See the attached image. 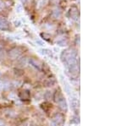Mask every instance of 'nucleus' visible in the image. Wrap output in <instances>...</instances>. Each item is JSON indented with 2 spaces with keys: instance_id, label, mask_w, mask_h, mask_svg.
Wrapping results in <instances>:
<instances>
[{
  "instance_id": "obj_23",
  "label": "nucleus",
  "mask_w": 127,
  "mask_h": 126,
  "mask_svg": "<svg viewBox=\"0 0 127 126\" xmlns=\"http://www.w3.org/2000/svg\"><path fill=\"white\" fill-rule=\"evenodd\" d=\"M3 7H4V4H3V2H2L1 0H0V9H3Z\"/></svg>"
},
{
  "instance_id": "obj_9",
  "label": "nucleus",
  "mask_w": 127,
  "mask_h": 126,
  "mask_svg": "<svg viewBox=\"0 0 127 126\" xmlns=\"http://www.w3.org/2000/svg\"><path fill=\"white\" fill-rule=\"evenodd\" d=\"M62 98H64V96H63L62 92H61L60 91H56V92L54 94V99L55 102L58 103Z\"/></svg>"
},
{
  "instance_id": "obj_6",
  "label": "nucleus",
  "mask_w": 127,
  "mask_h": 126,
  "mask_svg": "<svg viewBox=\"0 0 127 126\" xmlns=\"http://www.w3.org/2000/svg\"><path fill=\"white\" fill-rule=\"evenodd\" d=\"M58 105H59V108H60L62 111L67 112V110H68V104H67V101H66V100H65L64 97V98H62L60 101H59Z\"/></svg>"
},
{
  "instance_id": "obj_27",
  "label": "nucleus",
  "mask_w": 127,
  "mask_h": 126,
  "mask_svg": "<svg viewBox=\"0 0 127 126\" xmlns=\"http://www.w3.org/2000/svg\"><path fill=\"white\" fill-rule=\"evenodd\" d=\"M50 126H57V125H55V124H54L53 121H51V122H50Z\"/></svg>"
},
{
  "instance_id": "obj_18",
  "label": "nucleus",
  "mask_w": 127,
  "mask_h": 126,
  "mask_svg": "<svg viewBox=\"0 0 127 126\" xmlns=\"http://www.w3.org/2000/svg\"><path fill=\"white\" fill-rule=\"evenodd\" d=\"M41 36H42V37H43V39H45V40H49V39H50V35L48 34V33H42V34H41Z\"/></svg>"
},
{
  "instance_id": "obj_24",
  "label": "nucleus",
  "mask_w": 127,
  "mask_h": 126,
  "mask_svg": "<svg viewBox=\"0 0 127 126\" xmlns=\"http://www.w3.org/2000/svg\"><path fill=\"white\" fill-rule=\"evenodd\" d=\"M0 126H6L4 122H3V120H1V119H0Z\"/></svg>"
},
{
  "instance_id": "obj_15",
  "label": "nucleus",
  "mask_w": 127,
  "mask_h": 126,
  "mask_svg": "<svg viewBox=\"0 0 127 126\" xmlns=\"http://www.w3.org/2000/svg\"><path fill=\"white\" fill-rule=\"evenodd\" d=\"M53 16L55 18V19H59L61 16V12L59 11V9H56L54 11V13H53Z\"/></svg>"
},
{
  "instance_id": "obj_3",
  "label": "nucleus",
  "mask_w": 127,
  "mask_h": 126,
  "mask_svg": "<svg viewBox=\"0 0 127 126\" xmlns=\"http://www.w3.org/2000/svg\"><path fill=\"white\" fill-rule=\"evenodd\" d=\"M28 63H29V64L32 67H34L35 69H36L37 70L41 71V70H42V63H41L39 60L36 59V58H31L30 59L28 60Z\"/></svg>"
},
{
  "instance_id": "obj_7",
  "label": "nucleus",
  "mask_w": 127,
  "mask_h": 126,
  "mask_svg": "<svg viewBox=\"0 0 127 126\" xmlns=\"http://www.w3.org/2000/svg\"><path fill=\"white\" fill-rule=\"evenodd\" d=\"M28 63V59L27 58L24 57V58H18L17 60V63H16V65L19 68H24V67L26 66Z\"/></svg>"
},
{
  "instance_id": "obj_28",
  "label": "nucleus",
  "mask_w": 127,
  "mask_h": 126,
  "mask_svg": "<svg viewBox=\"0 0 127 126\" xmlns=\"http://www.w3.org/2000/svg\"><path fill=\"white\" fill-rule=\"evenodd\" d=\"M20 2H21V3H26V2H27V0H20Z\"/></svg>"
},
{
  "instance_id": "obj_1",
  "label": "nucleus",
  "mask_w": 127,
  "mask_h": 126,
  "mask_svg": "<svg viewBox=\"0 0 127 126\" xmlns=\"http://www.w3.org/2000/svg\"><path fill=\"white\" fill-rule=\"evenodd\" d=\"M22 54V50L20 48H14L9 52V57L11 59H18Z\"/></svg>"
},
{
  "instance_id": "obj_19",
  "label": "nucleus",
  "mask_w": 127,
  "mask_h": 126,
  "mask_svg": "<svg viewBox=\"0 0 127 126\" xmlns=\"http://www.w3.org/2000/svg\"><path fill=\"white\" fill-rule=\"evenodd\" d=\"M16 11H17L18 13H20V12L22 11V6L21 5H17V7H16Z\"/></svg>"
},
{
  "instance_id": "obj_8",
  "label": "nucleus",
  "mask_w": 127,
  "mask_h": 126,
  "mask_svg": "<svg viewBox=\"0 0 127 126\" xmlns=\"http://www.w3.org/2000/svg\"><path fill=\"white\" fill-rule=\"evenodd\" d=\"M9 29V23L4 19H0V30H8Z\"/></svg>"
},
{
  "instance_id": "obj_4",
  "label": "nucleus",
  "mask_w": 127,
  "mask_h": 126,
  "mask_svg": "<svg viewBox=\"0 0 127 126\" xmlns=\"http://www.w3.org/2000/svg\"><path fill=\"white\" fill-rule=\"evenodd\" d=\"M44 86L47 87H51V86H54L55 84H56V79L54 77H48L47 78L46 80H44Z\"/></svg>"
},
{
  "instance_id": "obj_26",
  "label": "nucleus",
  "mask_w": 127,
  "mask_h": 126,
  "mask_svg": "<svg viewBox=\"0 0 127 126\" xmlns=\"http://www.w3.org/2000/svg\"><path fill=\"white\" fill-rule=\"evenodd\" d=\"M3 52V51H0V61H1L2 60V58H3V52Z\"/></svg>"
},
{
  "instance_id": "obj_17",
  "label": "nucleus",
  "mask_w": 127,
  "mask_h": 126,
  "mask_svg": "<svg viewBox=\"0 0 127 126\" xmlns=\"http://www.w3.org/2000/svg\"><path fill=\"white\" fill-rule=\"evenodd\" d=\"M51 97H52V93H51V91H47V92H45V94H44L45 99H47V100H50Z\"/></svg>"
},
{
  "instance_id": "obj_21",
  "label": "nucleus",
  "mask_w": 127,
  "mask_h": 126,
  "mask_svg": "<svg viewBox=\"0 0 127 126\" xmlns=\"http://www.w3.org/2000/svg\"><path fill=\"white\" fill-rule=\"evenodd\" d=\"M3 87H4V84H3V82H2L1 80H0V91H2L3 89Z\"/></svg>"
},
{
  "instance_id": "obj_11",
  "label": "nucleus",
  "mask_w": 127,
  "mask_h": 126,
  "mask_svg": "<svg viewBox=\"0 0 127 126\" xmlns=\"http://www.w3.org/2000/svg\"><path fill=\"white\" fill-rule=\"evenodd\" d=\"M19 97L20 99H22V100H28V99L30 98V94L27 91H23L20 93Z\"/></svg>"
},
{
  "instance_id": "obj_5",
  "label": "nucleus",
  "mask_w": 127,
  "mask_h": 126,
  "mask_svg": "<svg viewBox=\"0 0 127 126\" xmlns=\"http://www.w3.org/2000/svg\"><path fill=\"white\" fill-rule=\"evenodd\" d=\"M70 106H71V108H72L74 111H76L79 109V100L75 97H71Z\"/></svg>"
},
{
  "instance_id": "obj_14",
  "label": "nucleus",
  "mask_w": 127,
  "mask_h": 126,
  "mask_svg": "<svg viewBox=\"0 0 127 126\" xmlns=\"http://www.w3.org/2000/svg\"><path fill=\"white\" fill-rule=\"evenodd\" d=\"M57 45L60 46V47H65L68 45V40L67 39H61L57 42Z\"/></svg>"
},
{
  "instance_id": "obj_12",
  "label": "nucleus",
  "mask_w": 127,
  "mask_h": 126,
  "mask_svg": "<svg viewBox=\"0 0 127 126\" xmlns=\"http://www.w3.org/2000/svg\"><path fill=\"white\" fill-rule=\"evenodd\" d=\"M39 52L42 55H45V56H49V57H53V52L51 50L47 49V48H43V49L39 50Z\"/></svg>"
},
{
  "instance_id": "obj_10",
  "label": "nucleus",
  "mask_w": 127,
  "mask_h": 126,
  "mask_svg": "<svg viewBox=\"0 0 127 126\" xmlns=\"http://www.w3.org/2000/svg\"><path fill=\"white\" fill-rule=\"evenodd\" d=\"M77 15H78V9H77L76 7H72L69 9V16L72 19H75L77 17Z\"/></svg>"
},
{
  "instance_id": "obj_22",
  "label": "nucleus",
  "mask_w": 127,
  "mask_h": 126,
  "mask_svg": "<svg viewBox=\"0 0 127 126\" xmlns=\"http://www.w3.org/2000/svg\"><path fill=\"white\" fill-rule=\"evenodd\" d=\"M36 43L39 44V46H44V43H43V42H41V41H39V40L36 41Z\"/></svg>"
},
{
  "instance_id": "obj_13",
  "label": "nucleus",
  "mask_w": 127,
  "mask_h": 126,
  "mask_svg": "<svg viewBox=\"0 0 127 126\" xmlns=\"http://www.w3.org/2000/svg\"><path fill=\"white\" fill-rule=\"evenodd\" d=\"M64 91L68 95L71 94V86H69V84L67 81H64Z\"/></svg>"
},
{
  "instance_id": "obj_25",
  "label": "nucleus",
  "mask_w": 127,
  "mask_h": 126,
  "mask_svg": "<svg viewBox=\"0 0 127 126\" xmlns=\"http://www.w3.org/2000/svg\"><path fill=\"white\" fill-rule=\"evenodd\" d=\"M27 125H28L27 122H25V123H22L20 126H27Z\"/></svg>"
},
{
  "instance_id": "obj_2",
  "label": "nucleus",
  "mask_w": 127,
  "mask_h": 126,
  "mask_svg": "<svg viewBox=\"0 0 127 126\" xmlns=\"http://www.w3.org/2000/svg\"><path fill=\"white\" fill-rule=\"evenodd\" d=\"M52 121L54 122L57 126H63L65 122L64 116L63 114H61V113H57V114H55L54 118H53Z\"/></svg>"
},
{
  "instance_id": "obj_20",
  "label": "nucleus",
  "mask_w": 127,
  "mask_h": 126,
  "mask_svg": "<svg viewBox=\"0 0 127 126\" xmlns=\"http://www.w3.org/2000/svg\"><path fill=\"white\" fill-rule=\"evenodd\" d=\"M21 84V82H20V81H19V80H15V82H14V86H20V85Z\"/></svg>"
},
{
  "instance_id": "obj_16",
  "label": "nucleus",
  "mask_w": 127,
  "mask_h": 126,
  "mask_svg": "<svg viewBox=\"0 0 127 126\" xmlns=\"http://www.w3.org/2000/svg\"><path fill=\"white\" fill-rule=\"evenodd\" d=\"M80 123V119L79 117H73L72 119L70 120V124H79Z\"/></svg>"
}]
</instances>
